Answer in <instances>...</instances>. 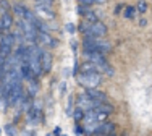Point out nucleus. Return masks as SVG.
<instances>
[{"instance_id": "412c9836", "label": "nucleus", "mask_w": 152, "mask_h": 136, "mask_svg": "<svg viewBox=\"0 0 152 136\" xmlns=\"http://www.w3.org/2000/svg\"><path fill=\"white\" fill-rule=\"evenodd\" d=\"M71 107H73V97H68V105H66V115H71V113H73V109H71Z\"/></svg>"}, {"instance_id": "c756f323", "label": "nucleus", "mask_w": 152, "mask_h": 136, "mask_svg": "<svg viewBox=\"0 0 152 136\" xmlns=\"http://www.w3.org/2000/svg\"><path fill=\"white\" fill-rule=\"evenodd\" d=\"M2 39H3V34H2V31H0V45H2Z\"/></svg>"}, {"instance_id": "5701e85b", "label": "nucleus", "mask_w": 152, "mask_h": 136, "mask_svg": "<svg viewBox=\"0 0 152 136\" xmlns=\"http://www.w3.org/2000/svg\"><path fill=\"white\" fill-rule=\"evenodd\" d=\"M75 31H76V26H75L73 23H68V24H66V33L75 34Z\"/></svg>"}, {"instance_id": "20e7f679", "label": "nucleus", "mask_w": 152, "mask_h": 136, "mask_svg": "<svg viewBox=\"0 0 152 136\" xmlns=\"http://www.w3.org/2000/svg\"><path fill=\"white\" fill-rule=\"evenodd\" d=\"M36 13H37L42 20H53V18H55V12L52 10V5L36 3Z\"/></svg>"}, {"instance_id": "4468645a", "label": "nucleus", "mask_w": 152, "mask_h": 136, "mask_svg": "<svg viewBox=\"0 0 152 136\" xmlns=\"http://www.w3.org/2000/svg\"><path fill=\"white\" fill-rule=\"evenodd\" d=\"M134 15H136V8L134 7H125V10H123V16L126 18V20H133L134 18Z\"/></svg>"}, {"instance_id": "2eb2a0df", "label": "nucleus", "mask_w": 152, "mask_h": 136, "mask_svg": "<svg viewBox=\"0 0 152 136\" xmlns=\"http://www.w3.org/2000/svg\"><path fill=\"white\" fill-rule=\"evenodd\" d=\"M83 16H84V21H88V23H96V21H99V16L94 12H86Z\"/></svg>"}, {"instance_id": "393cba45", "label": "nucleus", "mask_w": 152, "mask_h": 136, "mask_svg": "<svg viewBox=\"0 0 152 136\" xmlns=\"http://www.w3.org/2000/svg\"><path fill=\"white\" fill-rule=\"evenodd\" d=\"M75 133H76V135H84V128H83V126H79V125H76Z\"/></svg>"}, {"instance_id": "dca6fc26", "label": "nucleus", "mask_w": 152, "mask_h": 136, "mask_svg": "<svg viewBox=\"0 0 152 136\" xmlns=\"http://www.w3.org/2000/svg\"><path fill=\"white\" fill-rule=\"evenodd\" d=\"M81 71H83V73H92V71H96V63H92V62H89V60H88V62L83 65Z\"/></svg>"}, {"instance_id": "0eeeda50", "label": "nucleus", "mask_w": 152, "mask_h": 136, "mask_svg": "<svg viewBox=\"0 0 152 136\" xmlns=\"http://www.w3.org/2000/svg\"><path fill=\"white\" fill-rule=\"evenodd\" d=\"M37 41H41L44 45H47V47H57V41L52 37V36L47 34V31H39Z\"/></svg>"}, {"instance_id": "39448f33", "label": "nucleus", "mask_w": 152, "mask_h": 136, "mask_svg": "<svg viewBox=\"0 0 152 136\" xmlns=\"http://www.w3.org/2000/svg\"><path fill=\"white\" fill-rule=\"evenodd\" d=\"M115 130V125L113 123H108V121H100L96 128L92 130L91 135H112Z\"/></svg>"}, {"instance_id": "a878e982", "label": "nucleus", "mask_w": 152, "mask_h": 136, "mask_svg": "<svg viewBox=\"0 0 152 136\" xmlns=\"http://www.w3.org/2000/svg\"><path fill=\"white\" fill-rule=\"evenodd\" d=\"M36 3H42V5H52L53 0H36Z\"/></svg>"}, {"instance_id": "9d476101", "label": "nucleus", "mask_w": 152, "mask_h": 136, "mask_svg": "<svg viewBox=\"0 0 152 136\" xmlns=\"http://www.w3.org/2000/svg\"><path fill=\"white\" fill-rule=\"evenodd\" d=\"M3 23V31H8L13 26V15H10V12H3V15L0 16Z\"/></svg>"}, {"instance_id": "f3484780", "label": "nucleus", "mask_w": 152, "mask_h": 136, "mask_svg": "<svg viewBox=\"0 0 152 136\" xmlns=\"http://www.w3.org/2000/svg\"><path fill=\"white\" fill-rule=\"evenodd\" d=\"M71 115H73V118H75L76 121H81V120H83V117H84V110L78 107L76 110H73V113H71Z\"/></svg>"}, {"instance_id": "f8f14e48", "label": "nucleus", "mask_w": 152, "mask_h": 136, "mask_svg": "<svg viewBox=\"0 0 152 136\" xmlns=\"http://www.w3.org/2000/svg\"><path fill=\"white\" fill-rule=\"evenodd\" d=\"M28 81H29V86H28V94L32 97V96L39 91V84H37V81H34L32 78H31V80H28Z\"/></svg>"}, {"instance_id": "f03ea898", "label": "nucleus", "mask_w": 152, "mask_h": 136, "mask_svg": "<svg viewBox=\"0 0 152 136\" xmlns=\"http://www.w3.org/2000/svg\"><path fill=\"white\" fill-rule=\"evenodd\" d=\"M86 36H91V37H105L107 36V26L100 21H96V23H91L89 26V31Z\"/></svg>"}, {"instance_id": "423d86ee", "label": "nucleus", "mask_w": 152, "mask_h": 136, "mask_svg": "<svg viewBox=\"0 0 152 136\" xmlns=\"http://www.w3.org/2000/svg\"><path fill=\"white\" fill-rule=\"evenodd\" d=\"M86 92H88V96H89V97H92L94 101H97V102H107V94H105V92H102V91H99V89L88 88V89H86Z\"/></svg>"}, {"instance_id": "9b49d317", "label": "nucleus", "mask_w": 152, "mask_h": 136, "mask_svg": "<svg viewBox=\"0 0 152 136\" xmlns=\"http://www.w3.org/2000/svg\"><path fill=\"white\" fill-rule=\"evenodd\" d=\"M94 109L99 110V112H105V113L113 112V105H110V104H107V102H97V105L94 107Z\"/></svg>"}, {"instance_id": "1a4fd4ad", "label": "nucleus", "mask_w": 152, "mask_h": 136, "mask_svg": "<svg viewBox=\"0 0 152 136\" xmlns=\"http://www.w3.org/2000/svg\"><path fill=\"white\" fill-rule=\"evenodd\" d=\"M96 49L105 55L107 52L112 50V44H110L108 41H105L104 37H96Z\"/></svg>"}, {"instance_id": "c85d7f7f", "label": "nucleus", "mask_w": 152, "mask_h": 136, "mask_svg": "<svg viewBox=\"0 0 152 136\" xmlns=\"http://www.w3.org/2000/svg\"><path fill=\"white\" fill-rule=\"evenodd\" d=\"M0 31H3V23H2V18H0Z\"/></svg>"}, {"instance_id": "aec40b11", "label": "nucleus", "mask_w": 152, "mask_h": 136, "mask_svg": "<svg viewBox=\"0 0 152 136\" xmlns=\"http://www.w3.org/2000/svg\"><path fill=\"white\" fill-rule=\"evenodd\" d=\"M3 130H5V133L8 135V136H15V135H16V128L13 126V125H7Z\"/></svg>"}, {"instance_id": "7ed1b4c3", "label": "nucleus", "mask_w": 152, "mask_h": 136, "mask_svg": "<svg viewBox=\"0 0 152 136\" xmlns=\"http://www.w3.org/2000/svg\"><path fill=\"white\" fill-rule=\"evenodd\" d=\"M76 104H78V107L83 109V110H91V109H94V107L97 105V101H94L92 97H89L88 92H83V94H79Z\"/></svg>"}, {"instance_id": "cd10ccee", "label": "nucleus", "mask_w": 152, "mask_h": 136, "mask_svg": "<svg viewBox=\"0 0 152 136\" xmlns=\"http://www.w3.org/2000/svg\"><path fill=\"white\" fill-rule=\"evenodd\" d=\"M52 135H55V136H58V135H61V128L60 126H57L55 130H53V133Z\"/></svg>"}, {"instance_id": "6e6552de", "label": "nucleus", "mask_w": 152, "mask_h": 136, "mask_svg": "<svg viewBox=\"0 0 152 136\" xmlns=\"http://www.w3.org/2000/svg\"><path fill=\"white\" fill-rule=\"evenodd\" d=\"M52 55H50L49 52L42 50L41 53V67H42V73H47V71H50V68H52Z\"/></svg>"}, {"instance_id": "ddd939ff", "label": "nucleus", "mask_w": 152, "mask_h": 136, "mask_svg": "<svg viewBox=\"0 0 152 136\" xmlns=\"http://www.w3.org/2000/svg\"><path fill=\"white\" fill-rule=\"evenodd\" d=\"M26 10H28V8H26L24 5H21V3H16V5H13V13H15L16 16H20V18L24 16Z\"/></svg>"}, {"instance_id": "bb28decb", "label": "nucleus", "mask_w": 152, "mask_h": 136, "mask_svg": "<svg viewBox=\"0 0 152 136\" xmlns=\"http://www.w3.org/2000/svg\"><path fill=\"white\" fill-rule=\"evenodd\" d=\"M65 91H66V84L61 83V84H60V94H65Z\"/></svg>"}, {"instance_id": "4be33fe9", "label": "nucleus", "mask_w": 152, "mask_h": 136, "mask_svg": "<svg viewBox=\"0 0 152 136\" xmlns=\"http://www.w3.org/2000/svg\"><path fill=\"white\" fill-rule=\"evenodd\" d=\"M88 7H89V5H81V3H79V7H78V13L83 16L86 12H89V8H88Z\"/></svg>"}, {"instance_id": "7c9ffc66", "label": "nucleus", "mask_w": 152, "mask_h": 136, "mask_svg": "<svg viewBox=\"0 0 152 136\" xmlns=\"http://www.w3.org/2000/svg\"><path fill=\"white\" fill-rule=\"evenodd\" d=\"M0 133H2V130H0Z\"/></svg>"}, {"instance_id": "f257e3e1", "label": "nucleus", "mask_w": 152, "mask_h": 136, "mask_svg": "<svg viewBox=\"0 0 152 136\" xmlns=\"http://www.w3.org/2000/svg\"><path fill=\"white\" fill-rule=\"evenodd\" d=\"M100 81H102V76H100V73H97V71L79 75V83L83 86H86V89L88 88H97V86L100 84Z\"/></svg>"}, {"instance_id": "6ab92c4d", "label": "nucleus", "mask_w": 152, "mask_h": 136, "mask_svg": "<svg viewBox=\"0 0 152 136\" xmlns=\"http://www.w3.org/2000/svg\"><path fill=\"white\" fill-rule=\"evenodd\" d=\"M0 8H2V12H10L12 5H10L8 0H0Z\"/></svg>"}, {"instance_id": "a211bd4d", "label": "nucleus", "mask_w": 152, "mask_h": 136, "mask_svg": "<svg viewBox=\"0 0 152 136\" xmlns=\"http://www.w3.org/2000/svg\"><path fill=\"white\" fill-rule=\"evenodd\" d=\"M136 12H137V13H146V12H147V2H144V0H139V2H137Z\"/></svg>"}, {"instance_id": "b1692460", "label": "nucleus", "mask_w": 152, "mask_h": 136, "mask_svg": "<svg viewBox=\"0 0 152 136\" xmlns=\"http://www.w3.org/2000/svg\"><path fill=\"white\" fill-rule=\"evenodd\" d=\"M81 5H94V3H97V0H78Z\"/></svg>"}]
</instances>
